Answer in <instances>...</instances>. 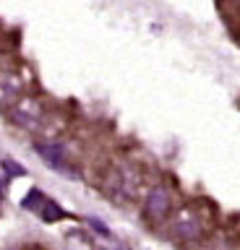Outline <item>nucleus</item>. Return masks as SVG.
<instances>
[{"mask_svg":"<svg viewBox=\"0 0 240 250\" xmlns=\"http://www.w3.org/2000/svg\"><path fill=\"white\" fill-rule=\"evenodd\" d=\"M87 222L94 227V232H97V234H102V237H112V232L107 229V224H102L99 219H87Z\"/></svg>","mask_w":240,"mask_h":250,"instance_id":"nucleus-8","label":"nucleus"},{"mask_svg":"<svg viewBox=\"0 0 240 250\" xmlns=\"http://www.w3.org/2000/svg\"><path fill=\"white\" fill-rule=\"evenodd\" d=\"M173 234L177 240H196L201 234V219L193 208H180L173 219Z\"/></svg>","mask_w":240,"mask_h":250,"instance_id":"nucleus-3","label":"nucleus"},{"mask_svg":"<svg viewBox=\"0 0 240 250\" xmlns=\"http://www.w3.org/2000/svg\"><path fill=\"white\" fill-rule=\"evenodd\" d=\"M11 117L19 128L24 130H40L42 128V120H44V112H42V104L32 97H19L16 102L11 104Z\"/></svg>","mask_w":240,"mask_h":250,"instance_id":"nucleus-2","label":"nucleus"},{"mask_svg":"<svg viewBox=\"0 0 240 250\" xmlns=\"http://www.w3.org/2000/svg\"><path fill=\"white\" fill-rule=\"evenodd\" d=\"M37 154H40L55 172H60V175H65V177H79V172H76V167L63 156V148H60V146L37 144Z\"/></svg>","mask_w":240,"mask_h":250,"instance_id":"nucleus-4","label":"nucleus"},{"mask_svg":"<svg viewBox=\"0 0 240 250\" xmlns=\"http://www.w3.org/2000/svg\"><path fill=\"white\" fill-rule=\"evenodd\" d=\"M21 89H24V81L16 73H0V104L11 107L13 102L21 97Z\"/></svg>","mask_w":240,"mask_h":250,"instance_id":"nucleus-6","label":"nucleus"},{"mask_svg":"<svg viewBox=\"0 0 240 250\" xmlns=\"http://www.w3.org/2000/svg\"><path fill=\"white\" fill-rule=\"evenodd\" d=\"M170 208H173V201H170V193H167V188H152L149 195H146V216L154 219V222H162L167 214H170Z\"/></svg>","mask_w":240,"mask_h":250,"instance_id":"nucleus-5","label":"nucleus"},{"mask_svg":"<svg viewBox=\"0 0 240 250\" xmlns=\"http://www.w3.org/2000/svg\"><path fill=\"white\" fill-rule=\"evenodd\" d=\"M37 211H40V216L44 219V222H58V219H63V216H65V211L60 208L58 203H52L50 198H44V201H42V206L37 208Z\"/></svg>","mask_w":240,"mask_h":250,"instance_id":"nucleus-7","label":"nucleus"},{"mask_svg":"<svg viewBox=\"0 0 240 250\" xmlns=\"http://www.w3.org/2000/svg\"><path fill=\"white\" fill-rule=\"evenodd\" d=\"M105 190L118 201H131L138 193V175L131 167H118L105 180Z\"/></svg>","mask_w":240,"mask_h":250,"instance_id":"nucleus-1","label":"nucleus"},{"mask_svg":"<svg viewBox=\"0 0 240 250\" xmlns=\"http://www.w3.org/2000/svg\"><path fill=\"white\" fill-rule=\"evenodd\" d=\"M3 167H5V172H8V175H13V177H16V175H26V169H24V167H19V164H16V162H11V159H5V162H3Z\"/></svg>","mask_w":240,"mask_h":250,"instance_id":"nucleus-9","label":"nucleus"},{"mask_svg":"<svg viewBox=\"0 0 240 250\" xmlns=\"http://www.w3.org/2000/svg\"><path fill=\"white\" fill-rule=\"evenodd\" d=\"M0 201H3V188H0Z\"/></svg>","mask_w":240,"mask_h":250,"instance_id":"nucleus-10","label":"nucleus"}]
</instances>
